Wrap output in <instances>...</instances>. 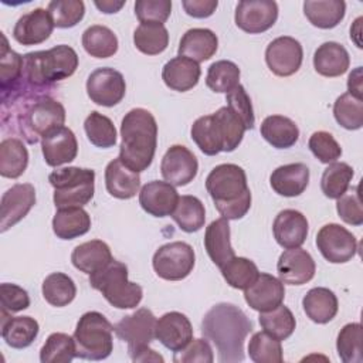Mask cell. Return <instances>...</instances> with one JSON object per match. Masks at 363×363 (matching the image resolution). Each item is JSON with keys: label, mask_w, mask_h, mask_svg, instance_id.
Returning <instances> with one entry per match:
<instances>
[{"label": "cell", "mask_w": 363, "mask_h": 363, "mask_svg": "<svg viewBox=\"0 0 363 363\" xmlns=\"http://www.w3.org/2000/svg\"><path fill=\"white\" fill-rule=\"evenodd\" d=\"M1 122L3 128L11 125L26 142L37 143L64 126L65 109L50 95H28L1 104Z\"/></svg>", "instance_id": "obj_1"}, {"label": "cell", "mask_w": 363, "mask_h": 363, "mask_svg": "<svg viewBox=\"0 0 363 363\" xmlns=\"http://www.w3.org/2000/svg\"><path fill=\"white\" fill-rule=\"evenodd\" d=\"M252 330V323L238 306L227 302L211 306L201 320V333L217 349L218 362H242L244 342Z\"/></svg>", "instance_id": "obj_2"}, {"label": "cell", "mask_w": 363, "mask_h": 363, "mask_svg": "<svg viewBox=\"0 0 363 363\" xmlns=\"http://www.w3.org/2000/svg\"><path fill=\"white\" fill-rule=\"evenodd\" d=\"M119 159L133 172L146 170L155 157L157 146V123L143 108L130 109L121 123Z\"/></svg>", "instance_id": "obj_3"}, {"label": "cell", "mask_w": 363, "mask_h": 363, "mask_svg": "<svg viewBox=\"0 0 363 363\" xmlns=\"http://www.w3.org/2000/svg\"><path fill=\"white\" fill-rule=\"evenodd\" d=\"M206 189L217 211L227 220L242 218L251 207V191L242 167L234 163L216 166L206 179Z\"/></svg>", "instance_id": "obj_4"}, {"label": "cell", "mask_w": 363, "mask_h": 363, "mask_svg": "<svg viewBox=\"0 0 363 363\" xmlns=\"http://www.w3.org/2000/svg\"><path fill=\"white\" fill-rule=\"evenodd\" d=\"M89 285L118 309L136 308L143 298L142 286L128 279V267L116 259L91 274Z\"/></svg>", "instance_id": "obj_5"}, {"label": "cell", "mask_w": 363, "mask_h": 363, "mask_svg": "<svg viewBox=\"0 0 363 363\" xmlns=\"http://www.w3.org/2000/svg\"><path fill=\"white\" fill-rule=\"evenodd\" d=\"M113 325L99 312H85L75 328V353L85 360H104L113 350Z\"/></svg>", "instance_id": "obj_6"}, {"label": "cell", "mask_w": 363, "mask_h": 363, "mask_svg": "<svg viewBox=\"0 0 363 363\" xmlns=\"http://www.w3.org/2000/svg\"><path fill=\"white\" fill-rule=\"evenodd\" d=\"M54 187V204L57 208L84 207L94 197L95 172L92 169L68 166L57 169L48 176Z\"/></svg>", "instance_id": "obj_7"}, {"label": "cell", "mask_w": 363, "mask_h": 363, "mask_svg": "<svg viewBox=\"0 0 363 363\" xmlns=\"http://www.w3.org/2000/svg\"><path fill=\"white\" fill-rule=\"evenodd\" d=\"M194 262V250L184 241H173L159 247L152 259L155 272L166 281L184 279L193 271Z\"/></svg>", "instance_id": "obj_8"}, {"label": "cell", "mask_w": 363, "mask_h": 363, "mask_svg": "<svg viewBox=\"0 0 363 363\" xmlns=\"http://www.w3.org/2000/svg\"><path fill=\"white\" fill-rule=\"evenodd\" d=\"M316 247L322 257L332 264L350 261L357 252L356 237L340 224H325L316 234Z\"/></svg>", "instance_id": "obj_9"}, {"label": "cell", "mask_w": 363, "mask_h": 363, "mask_svg": "<svg viewBox=\"0 0 363 363\" xmlns=\"http://www.w3.org/2000/svg\"><path fill=\"white\" fill-rule=\"evenodd\" d=\"M125 92V78L113 68H96L86 79V94L96 105L106 108L115 106L123 99Z\"/></svg>", "instance_id": "obj_10"}, {"label": "cell", "mask_w": 363, "mask_h": 363, "mask_svg": "<svg viewBox=\"0 0 363 363\" xmlns=\"http://www.w3.org/2000/svg\"><path fill=\"white\" fill-rule=\"evenodd\" d=\"M156 316L147 308H139L130 315L123 316L115 326V335L128 343V350L149 346L155 339Z\"/></svg>", "instance_id": "obj_11"}, {"label": "cell", "mask_w": 363, "mask_h": 363, "mask_svg": "<svg viewBox=\"0 0 363 363\" xmlns=\"http://www.w3.org/2000/svg\"><path fill=\"white\" fill-rule=\"evenodd\" d=\"M278 18V4L272 0H242L235 7V24L245 33L269 30Z\"/></svg>", "instance_id": "obj_12"}, {"label": "cell", "mask_w": 363, "mask_h": 363, "mask_svg": "<svg viewBox=\"0 0 363 363\" xmlns=\"http://www.w3.org/2000/svg\"><path fill=\"white\" fill-rule=\"evenodd\" d=\"M303 60V50L298 40L289 35L277 37L265 50V61L268 68L278 77H289L295 74Z\"/></svg>", "instance_id": "obj_13"}, {"label": "cell", "mask_w": 363, "mask_h": 363, "mask_svg": "<svg viewBox=\"0 0 363 363\" xmlns=\"http://www.w3.org/2000/svg\"><path fill=\"white\" fill-rule=\"evenodd\" d=\"M35 204V189L30 183H17L11 186L0 201V231L21 221Z\"/></svg>", "instance_id": "obj_14"}, {"label": "cell", "mask_w": 363, "mask_h": 363, "mask_svg": "<svg viewBox=\"0 0 363 363\" xmlns=\"http://www.w3.org/2000/svg\"><path fill=\"white\" fill-rule=\"evenodd\" d=\"M197 170V157L183 145L170 146L160 163L163 179L173 186L189 184L196 177Z\"/></svg>", "instance_id": "obj_15"}, {"label": "cell", "mask_w": 363, "mask_h": 363, "mask_svg": "<svg viewBox=\"0 0 363 363\" xmlns=\"http://www.w3.org/2000/svg\"><path fill=\"white\" fill-rule=\"evenodd\" d=\"M277 271L279 279L288 285H303L315 277L316 265L312 255L298 248L285 250L277 262Z\"/></svg>", "instance_id": "obj_16"}, {"label": "cell", "mask_w": 363, "mask_h": 363, "mask_svg": "<svg viewBox=\"0 0 363 363\" xmlns=\"http://www.w3.org/2000/svg\"><path fill=\"white\" fill-rule=\"evenodd\" d=\"M244 298L248 306L254 311H271L284 302V282L271 274L259 272L257 279L244 289Z\"/></svg>", "instance_id": "obj_17"}, {"label": "cell", "mask_w": 363, "mask_h": 363, "mask_svg": "<svg viewBox=\"0 0 363 363\" xmlns=\"http://www.w3.org/2000/svg\"><path fill=\"white\" fill-rule=\"evenodd\" d=\"M155 337L169 350L179 352L193 339V326L182 312H167L156 320Z\"/></svg>", "instance_id": "obj_18"}, {"label": "cell", "mask_w": 363, "mask_h": 363, "mask_svg": "<svg viewBox=\"0 0 363 363\" xmlns=\"http://www.w3.org/2000/svg\"><path fill=\"white\" fill-rule=\"evenodd\" d=\"M179 194L173 184L160 180L146 183L139 191L140 207L153 217L172 216L179 201Z\"/></svg>", "instance_id": "obj_19"}, {"label": "cell", "mask_w": 363, "mask_h": 363, "mask_svg": "<svg viewBox=\"0 0 363 363\" xmlns=\"http://www.w3.org/2000/svg\"><path fill=\"white\" fill-rule=\"evenodd\" d=\"M54 23L45 9H34L23 14L14 28L13 37L21 45H35L44 43L52 33Z\"/></svg>", "instance_id": "obj_20"}, {"label": "cell", "mask_w": 363, "mask_h": 363, "mask_svg": "<svg viewBox=\"0 0 363 363\" xmlns=\"http://www.w3.org/2000/svg\"><path fill=\"white\" fill-rule=\"evenodd\" d=\"M272 231L277 242L282 248H298L301 247L309 231L306 217L294 208H286L278 213L274 220Z\"/></svg>", "instance_id": "obj_21"}, {"label": "cell", "mask_w": 363, "mask_h": 363, "mask_svg": "<svg viewBox=\"0 0 363 363\" xmlns=\"http://www.w3.org/2000/svg\"><path fill=\"white\" fill-rule=\"evenodd\" d=\"M41 150L48 166L57 167L72 162L78 153V142L74 132L61 126L41 139Z\"/></svg>", "instance_id": "obj_22"}, {"label": "cell", "mask_w": 363, "mask_h": 363, "mask_svg": "<svg viewBox=\"0 0 363 363\" xmlns=\"http://www.w3.org/2000/svg\"><path fill=\"white\" fill-rule=\"evenodd\" d=\"M0 328L3 340L13 349L28 347L35 340L40 330L38 322L34 318L11 316L6 311H1Z\"/></svg>", "instance_id": "obj_23"}, {"label": "cell", "mask_w": 363, "mask_h": 363, "mask_svg": "<svg viewBox=\"0 0 363 363\" xmlns=\"http://www.w3.org/2000/svg\"><path fill=\"white\" fill-rule=\"evenodd\" d=\"M105 186L112 197L128 200L135 197L139 191L140 176L116 157L105 167Z\"/></svg>", "instance_id": "obj_24"}, {"label": "cell", "mask_w": 363, "mask_h": 363, "mask_svg": "<svg viewBox=\"0 0 363 363\" xmlns=\"http://www.w3.org/2000/svg\"><path fill=\"white\" fill-rule=\"evenodd\" d=\"M309 183V169L303 163H289L277 167L269 177L272 190L284 197L302 194Z\"/></svg>", "instance_id": "obj_25"}, {"label": "cell", "mask_w": 363, "mask_h": 363, "mask_svg": "<svg viewBox=\"0 0 363 363\" xmlns=\"http://www.w3.org/2000/svg\"><path fill=\"white\" fill-rule=\"evenodd\" d=\"M200 75L199 62L180 55L167 61L162 69V79L166 86L177 92H186L194 88Z\"/></svg>", "instance_id": "obj_26"}, {"label": "cell", "mask_w": 363, "mask_h": 363, "mask_svg": "<svg viewBox=\"0 0 363 363\" xmlns=\"http://www.w3.org/2000/svg\"><path fill=\"white\" fill-rule=\"evenodd\" d=\"M204 248L218 268L235 257L230 241V224L227 218L220 217L206 227Z\"/></svg>", "instance_id": "obj_27"}, {"label": "cell", "mask_w": 363, "mask_h": 363, "mask_svg": "<svg viewBox=\"0 0 363 363\" xmlns=\"http://www.w3.org/2000/svg\"><path fill=\"white\" fill-rule=\"evenodd\" d=\"M218 47L217 35L208 28L187 30L179 44V55L190 58L196 62L210 60Z\"/></svg>", "instance_id": "obj_28"}, {"label": "cell", "mask_w": 363, "mask_h": 363, "mask_svg": "<svg viewBox=\"0 0 363 363\" xmlns=\"http://www.w3.org/2000/svg\"><path fill=\"white\" fill-rule=\"evenodd\" d=\"M350 65V57L347 50L335 41L320 44L313 54L315 71L328 78L343 75Z\"/></svg>", "instance_id": "obj_29"}, {"label": "cell", "mask_w": 363, "mask_h": 363, "mask_svg": "<svg viewBox=\"0 0 363 363\" xmlns=\"http://www.w3.org/2000/svg\"><path fill=\"white\" fill-rule=\"evenodd\" d=\"M111 248L102 240H91L77 245L71 254L72 265L91 275L104 267H106L112 261Z\"/></svg>", "instance_id": "obj_30"}, {"label": "cell", "mask_w": 363, "mask_h": 363, "mask_svg": "<svg viewBox=\"0 0 363 363\" xmlns=\"http://www.w3.org/2000/svg\"><path fill=\"white\" fill-rule=\"evenodd\" d=\"M302 306L306 316L319 325L330 322L339 309L335 292L323 286L309 289L302 299Z\"/></svg>", "instance_id": "obj_31"}, {"label": "cell", "mask_w": 363, "mask_h": 363, "mask_svg": "<svg viewBox=\"0 0 363 363\" xmlns=\"http://www.w3.org/2000/svg\"><path fill=\"white\" fill-rule=\"evenodd\" d=\"M91 217L82 207L58 208L52 218V231L61 240H74L86 234Z\"/></svg>", "instance_id": "obj_32"}, {"label": "cell", "mask_w": 363, "mask_h": 363, "mask_svg": "<svg viewBox=\"0 0 363 363\" xmlns=\"http://www.w3.org/2000/svg\"><path fill=\"white\" fill-rule=\"evenodd\" d=\"M261 136L277 149H288L298 142L299 129L296 123L282 115L267 116L259 128Z\"/></svg>", "instance_id": "obj_33"}, {"label": "cell", "mask_w": 363, "mask_h": 363, "mask_svg": "<svg viewBox=\"0 0 363 363\" xmlns=\"http://www.w3.org/2000/svg\"><path fill=\"white\" fill-rule=\"evenodd\" d=\"M303 13L312 26L329 30L343 20L346 3L343 0H306Z\"/></svg>", "instance_id": "obj_34"}, {"label": "cell", "mask_w": 363, "mask_h": 363, "mask_svg": "<svg viewBox=\"0 0 363 363\" xmlns=\"http://www.w3.org/2000/svg\"><path fill=\"white\" fill-rule=\"evenodd\" d=\"M1 34V51H0V86L1 99H6L14 92L21 81L23 74V55L17 54L9 47L7 38Z\"/></svg>", "instance_id": "obj_35"}, {"label": "cell", "mask_w": 363, "mask_h": 363, "mask_svg": "<svg viewBox=\"0 0 363 363\" xmlns=\"http://www.w3.org/2000/svg\"><path fill=\"white\" fill-rule=\"evenodd\" d=\"M28 164V152L17 138H6L0 143V174L7 179L20 177Z\"/></svg>", "instance_id": "obj_36"}, {"label": "cell", "mask_w": 363, "mask_h": 363, "mask_svg": "<svg viewBox=\"0 0 363 363\" xmlns=\"http://www.w3.org/2000/svg\"><path fill=\"white\" fill-rule=\"evenodd\" d=\"M190 135L204 155L214 156L223 152V139L213 113L197 118L191 125Z\"/></svg>", "instance_id": "obj_37"}, {"label": "cell", "mask_w": 363, "mask_h": 363, "mask_svg": "<svg viewBox=\"0 0 363 363\" xmlns=\"http://www.w3.org/2000/svg\"><path fill=\"white\" fill-rule=\"evenodd\" d=\"M82 47L91 57L109 58L118 51V38L111 28L95 24L82 33Z\"/></svg>", "instance_id": "obj_38"}, {"label": "cell", "mask_w": 363, "mask_h": 363, "mask_svg": "<svg viewBox=\"0 0 363 363\" xmlns=\"http://www.w3.org/2000/svg\"><path fill=\"white\" fill-rule=\"evenodd\" d=\"M172 218L184 233H196L206 221L204 204L196 196H180L176 208L172 213Z\"/></svg>", "instance_id": "obj_39"}, {"label": "cell", "mask_w": 363, "mask_h": 363, "mask_svg": "<svg viewBox=\"0 0 363 363\" xmlns=\"http://www.w3.org/2000/svg\"><path fill=\"white\" fill-rule=\"evenodd\" d=\"M135 47L146 55H157L169 45V33L163 24L142 23L133 33Z\"/></svg>", "instance_id": "obj_40"}, {"label": "cell", "mask_w": 363, "mask_h": 363, "mask_svg": "<svg viewBox=\"0 0 363 363\" xmlns=\"http://www.w3.org/2000/svg\"><path fill=\"white\" fill-rule=\"evenodd\" d=\"M258 320L264 332H267L268 335L278 340L288 339L294 333L296 326L294 313L291 312L289 308H286L282 303L271 311L259 312Z\"/></svg>", "instance_id": "obj_41"}, {"label": "cell", "mask_w": 363, "mask_h": 363, "mask_svg": "<svg viewBox=\"0 0 363 363\" xmlns=\"http://www.w3.org/2000/svg\"><path fill=\"white\" fill-rule=\"evenodd\" d=\"M44 299L57 308L67 306L77 295V286L74 281L64 272H52L43 281Z\"/></svg>", "instance_id": "obj_42"}, {"label": "cell", "mask_w": 363, "mask_h": 363, "mask_svg": "<svg viewBox=\"0 0 363 363\" xmlns=\"http://www.w3.org/2000/svg\"><path fill=\"white\" fill-rule=\"evenodd\" d=\"M353 174V167L345 162L329 163L320 179V189L323 194L329 199L337 200L347 191Z\"/></svg>", "instance_id": "obj_43"}, {"label": "cell", "mask_w": 363, "mask_h": 363, "mask_svg": "<svg viewBox=\"0 0 363 363\" xmlns=\"http://www.w3.org/2000/svg\"><path fill=\"white\" fill-rule=\"evenodd\" d=\"M240 68L228 60L213 62L207 69L206 85L218 94H228L240 82Z\"/></svg>", "instance_id": "obj_44"}, {"label": "cell", "mask_w": 363, "mask_h": 363, "mask_svg": "<svg viewBox=\"0 0 363 363\" xmlns=\"http://www.w3.org/2000/svg\"><path fill=\"white\" fill-rule=\"evenodd\" d=\"M75 352L74 336L55 332L51 333L43 345L40 350V360L41 363H69L77 357Z\"/></svg>", "instance_id": "obj_45"}, {"label": "cell", "mask_w": 363, "mask_h": 363, "mask_svg": "<svg viewBox=\"0 0 363 363\" xmlns=\"http://www.w3.org/2000/svg\"><path fill=\"white\" fill-rule=\"evenodd\" d=\"M221 139H223V152H233L238 147L242 140L245 126L241 119L227 106H221L217 112L213 113Z\"/></svg>", "instance_id": "obj_46"}, {"label": "cell", "mask_w": 363, "mask_h": 363, "mask_svg": "<svg viewBox=\"0 0 363 363\" xmlns=\"http://www.w3.org/2000/svg\"><path fill=\"white\" fill-rule=\"evenodd\" d=\"M84 129L88 140L96 147L108 149L116 143V129L113 122L96 111H92L86 116Z\"/></svg>", "instance_id": "obj_47"}, {"label": "cell", "mask_w": 363, "mask_h": 363, "mask_svg": "<svg viewBox=\"0 0 363 363\" xmlns=\"http://www.w3.org/2000/svg\"><path fill=\"white\" fill-rule=\"evenodd\" d=\"M362 325L357 322L345 325L336 339V350L342 362L345 363H362Z\"/></svg>", "instance_id": "obj_48"}, {"label": "cell", "mask_w": 363, "mask_h": 363, "mask_svg": "<svg viewBox=\"0 0 363 363\" xmlns=\"http://www.w3.org/2000/svg\"><path fill=\"white\" fill-rule=\"evenodd\" d=\"M220 269L227 284L235 289L248 288L259 274L255 262L245 257H233Z\"/></svg>", "instance_id": "obj_49"}, {"label": "cell", "mask_w": 363, "mask_h": 363, "mask_svg": "<svg viewBox=\"0 0 363 363\" xmlns=\"http://www.w3.org/2000/svg\"><path fill=\"white\" fill-rule=\"evenodd\" d=\"M333 116L347 130L360 129L363 126V99L349 92L342 94L333 104Z\"/></svg>", "instance_id": "obj_50"}, {"label": "cell", "mask_w": 363, "mask_h": 363, "mask_svg": "<svg viewBox=\"0 0 363 363\" xmlns=\"http://www.w3.org/2000/svg\"><path fill=\"white\" fill-rule=\"evenodd\" d=\"M250 359L255 363H282L281 340L267 332H255L248 343Z\"/></svg>", "instance_id": "obj_51"}, {"label": "cell", "mask_w": 363, "mask_h": 363, "mask_svg": "<svg viewBox=\"0 0 363 363\" xmlns=\"http://www.w3.org/2000/svg\"><path fill=\"white\" fill-rule=\"evenodd\" d=\"M54 27L71 28L77 26L85 14V4L81 0H52L47 7Z\"/></svg>", "instance_id": "obj_52"}, {"label": "cell", "mask_w": 363, "mask_h": 363, "mask_svg": "<svg viewBox=\"0 0 363 363\" xmlns=\"http://www.w3.org/2000/svg\"><path fill=\"white\" fill-rule=\"evenodd\" d=\"M308 147L322 163H333L342 156V147L332 133L325 130L313 132L308 140Z\"/></svg>", "instance_id": "obj_53"}, {"label": "cell", "mask_w": 363, "mask_h": 363, "mask_svg": "<svg viewBox=\"0 0 363 363\" xmlns=\"http://www.w3.org/2000/svg\"><path fill=\"white\" fill-rule=\"evenodd\" d=\"M225 101H227V108H230L241 119L242 125L245 126V130L252 129L255 123V118H254L252 104L245 88L241 84H238L234 89H231L225 95Z\"/></svg>", "instance_id": "obj_54"}, {"label": "cell", "mask_w": 363, "mask_h": 363, "mask_svg": "<svg viewBox=\"0 0 363 363\" xmlns=\"http://www.w3.org/2000/svg\"><path fill=\"white\" fill-rule=\"evenodd\" d=\"M172 11L170 0H138L135 3V14L142 23L163 24Z\"/></svg>", "instance_id": "obj_55"}, {"label": "cell", "mask_w": 363, "mask_h": 363, "mask_svg": "<svg viewBox=\"0 0 363 363\" xmlns=\"http://www.w3.org/2000/svg\"><path fill=\"white\" fill-rule=\"evenodd\" d=\"M336 210L339 217L350 225H362L363 224V210L359 194V186L352 187V190L345 193L337 199Z\"/></svg>", "instance_id": "obj_56"}, {"label": "cell", "mask_w": 363, "mask_h": 363, "mask_svg": "<svg viewBox=\"0 0 363 363\" xmlns=\"http://www.w3.org/2000/svg\"><path fill=\"white\" fill-rule=\"evenodd\" d=\"M213 349L206 339H191V342L184 349L174 352L173 356V362L176 363H213Z\"/></svg>", "instance_id": "obj_57"}, {"label": "cell", "mask_w": 363, "mask_h": 363, "mask_svg": "<svg viewBox=\"0 0 363 363\" xmlns=\"http://www.w3.org/2000/svg\"><path fill=\"white\" fill-rule=\"evenodd\" d=\"M0 302L1 311L9 313L24 311L30 306V296L26 289L16 284L3 282L0 285Z\"/></svg>", "instance_id": "obj_58"}, {"label": "cell", "mask_w": 363, "mask_h": 363, "mask_svg": "<svg viewBox=\"0 0 363 363\" xmlns=\"http://www.w3.org/2000/svg\"><path fill=\"white\" fill-rule=\"evenodd\" d=\"M182 6L190 17L207 18L216 11L218 1L217 0H183Z\"/></svg>", "instance_id": "obj_59"}, {"label": "cell", "mask_w": 363, "mask_h": 363, "mask_svg": "<svg viewBox=\"0 0 363 363\" xmlns=\"http://www.w3.org/2000/svg\"><path fill=\"white\" fill-rule=\"evenodd\" d=\"M128 352L133 362H163V357L149 346H143V347L128 350Z\"/></svg>", "instance_id": "obj_60"}, {"label": "cell", "mask_w": 363, "mask_h": 363, "mask_svg": "<svg viewBox=\"0 0 363 363\" xmlns=\"http://www.w3.org/2000/svg\"><path fill=\"white\" fill-rule=\"evenodd\" d=\"M347 91L350 95L362 99V67L350 72L347 78Z\"/></svg>", "instance_id": "obj_61"}, {"label": "cell", "mask_w": 363, "mask_h": 363, "mask_svg": "<svg viewBox=\"0 0 363 363\" xmlns=\"http://www.w3.org/2000/svg\"><path fill=\"white\" fill-rule=\"evenodd\" d=\"M94 4L98 7V10H101L105 14H112V13H118L123 6L125 1H112V0H102V1H94Z\"/></svg>", "instance_id": "obj_62"}]
</instances>
